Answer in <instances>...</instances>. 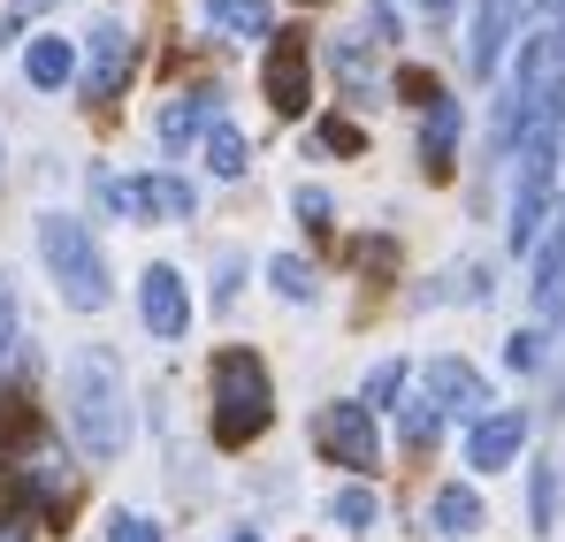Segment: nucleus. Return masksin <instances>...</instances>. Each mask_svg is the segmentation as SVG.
Instances as JSON below:
<instances>
[{"label":"nucleus","instance_id":"obj_12","mask_svg":"<svg viewBox=\"0 0 565 542\" xmlns=\"http://www.w3.org/2000/svg\"><path fill=\"white\" fill-rule=\"evenodd\" d=\"M199 15L222 39H276V8L268 0H199Z\"/></svg>","mask_w":565,"mask_h":542},{"label":"nucleus","instance_id":"obj_6","mask_svg":"<svg viewBox=\"0 0 565 542\" xmlns=\"http://www.w3.org/2000/svg\"><path fill=\"white\" fill-rule=\"evenodd\" d=\"M420 397L436 413H459V421H489V382L467 360H428L420 366Z\"/></svg>","mask_w":565,"mask_h":542},{"label":"nucleus","instance_id":"obj_23","mask_svg":"<svg viewBox=\"0 0 565 542\" xmlns=\"http://www.w3.org/2000/svg\"><path fill=\"white\" fill-rule=\"evenodd\" d=\"M0 542H31V504L15 489H0Z\"/></svg>","mask_w":565,"mask_h":542},{"label":"nucleus","instance_id":"obj_20","mask_svg":"<svg viewBox=\"0 0 565 542\" xmlns=\"http://www.w3.org/2000/svg\"><path fill=\"white\" fill-rule=\"evenodd\" d=\"M436 436H444V413H436L428 397H413V405H405V444H413V451H428Z\"/></svg>","mask_w":565,"mask_h":542},{"label":"nucleus","instance_id":"obj_24","mask_svg":"<svg viewBox=\"0 0 565 542\" xmlns=\"http://www.w3.org/2000/svg\"><path fill=\"white\" fill-rule=\"evenodd\" d=\"M337 77H344L352 92H367V85H375V70H367V54H360V39H344V46H337Z\"/></svg>","mask_w":565,"mask_h":542},{"label":"nucleus","instance_id":"obj_9","mask_svg":"<svg viewBox=\"0 0 565 542\" xmlns=\"http://www.w3.org/2000/svg\"><path fill=\"white\" fill-rule=\"evenodd\" d=\"M512 31H520V0H481V8H473V31H467V70L473 77H497Z\"/></svg>","mask_w":565,"mask_h":542},{"label":"nucleus","instance_id":"obj_10","mask_svg":"<svg viewBox=\"0 0 565 542\" xmlns=\"http://www.w3.org/2000/svg\"><path fill=\"white\" fill-rule=\"evenodd\" d=\"M520 444H527V413H489V421H473V436H467V466L504 474L520 458Z\"/></svg>","mask_w":565,"mask_h":542},{"label":"nucleus","instance_id":"obj_13","mask_svg":"<svg viewBox=\"0 0 565 542\" xmlns=\"http://www.w3.org/2000/svg\"><path fill=\"white\" fill-rule=\"evenodd\" d=\"M23 77H31L39 92H62L70 77H77V46H70L62 31H54V39H31V54H23Z\"/></svg>","mask_w":565,"mask_h":542},{"label":"nucleus","instance_id":"obj_18","mask_svg":"<svg viewBox=\"0 0 565 542\" xmlns=\"http://www.w3.org/2000/svg\"><path fill=\"white\" fill-rule=\"evenodd\" d=\"M329 520H337V528H352V535H367V528L382 520L375 489H337V497H329Z\"/></svg>","mask_w":565,"mask_h":542},{"label":"nucleus","instance_id":"obj_14","mask_svg":"<svg viewBox=\"0 0 565 542\" xmlns=\"http://www.w3.org/2000/svg\"><path fill=\"white\" fill-rule=\"evenodd\" d=\"M428 520H436V535L467 542V535H481V497L459 489V481H444V489H436V504H428Z\"/></svg>","mask_w":565,"mask_h":542},{"label":"nucleus","instance_id":"obj_27","mask_svg":"<svg viewBox=\"0 0 565 542\" xmlns=\"http://www.w3.org/2000/svg\"><path fill=\"white\" fill-rule=\"evenodd\" d=\"M290 206H298V222H329V191H321V183H298Z\"/></svg>","mask_w":565,"mask_h":542},{"label":"nucleus","instance_id":"obj_15","mask_svg":"<svg viewBox=\"0 0 565 542\" xmlns=\"http://www.w3.org/2000/svg\"><path fill=\"white\" fill-rule=\"evenodd\" d=\"M451 146H459V99H436V107H428V130H420V161H428V177L451 169Z\"/></svg>","mask_w":565,"mask_h":542},{"label":"nucleus","instance_id":"obj_30","mask_svg":"<svg viewBox=\"0 0 565 542\" xmlns=\"http://www.w3.org/2000/svg\"><path fill=\"white\" fill-rule=\"evenodd\" d=\"M8 337H15V283L0 275V352H8Z\"/></svg>","mask_w":565,"mask_h":542},{"label":"nucleus","instance_id":"obj_31","mask_svg":"<svg viewBox=\"0 0 565 542\" xmlns=\"http://www.w3.org/2000/svg\"><path fill=\"white\" fill-rule=\"evenodd\" d=\"M39 8H54V0H15V8H8V31H15L23 15H39ZM8 31H0V39H8Z\"/></svg>","mask_w":565,"mask_h":542},{"label":"nucleus","instance_id":"obj_19","mask_svg":"<svg viewBox=\"0 0 565 542\" xmlns=\"http://www.w3.org/2000/svg\"><path fill=\"white\" fill-rule=\"evenodd\" d=\"M268 283H276L282 298H298V306L313 298V268H306L298 253H276V261H268Z\"/></svg>","mask_w":565,"mask_h":542},{"label":"nucleus","instance_id":"obj_4","mask_svg":"<svg viewBox=\"0 0 565 542\" xmlns=\"http://www.w3.org/2000/svg\"><path fill=\"white\" fill-rule=\"evenodd\" d=\"M313 444L337 458V466H352V474H375V466H382L375 413H367L360 397H344V405H321V413H313Z\"/></svg>","mask_w":565,"mask_h":542},{"label":"nucleus","instance_id":"obj_7","mask_svg":"<svg viewBox=\"0 0 565 542\" xmlns=\"http://www.w3.org/2000/svg\"><path fill=\"white\" fill-rule=\"evenodd\" d=\"M122 77H130V23H93V39H85V92L93 99H115L122 92Z\"/></svg>","mask_w":565,"mask_h":542},{"label":"nucleus","instance_id":"obj_5","mask_svg":"<svg viewBox=\"0 0 565 542\" xmlns=\"http://www.w3.org/2000/svg\"><path fill=\"white\" fill-rule=\"evenodd\" d=\"M260 92H268L276 115H306V107H313V70H306V39H298V31H276L268 70H260Z\"/></svg>","mask_w":565,"mask_h":542},{"label":"nucleus","instance_id":"obj_16","mask_svg":"<svg viewBox=\"0 0 565 542\" xmlns=\"http://www.w3.org/2000/svg\"><path fill=\"white\" fill-rule=\"evenodd\" d=\"M245 161H253V146H245V130L222 115V123L206 130V169H214L222 183H237V177H245Z\"/></svg>","mask_w":565,"mask_h":542},{"label":"nucleus","instance_id":"obj_29","mask_svg":"<svg viewBox=\"0 0 565 542\" xmlns=\"http://www.w3.org/2000/svg\"><path fill=\"white\" fill-rule=\"evenodd\" d=\"M321 146H337V153H360V130H352V123H321Z\"/></svg>","mask_w":565,"mask_h":542},{"label":"nucleus","instance_id":"obj_32","mask_svg":"<svg viewBox=\"0 0 565 542\" xmlns=\"http://www.w3.org/2000/svg\"><path fill=\"white\" fill-rule=\"evenodd\" d=\"M413 8H428V15H436V8H451V0H413Z\"/></svg>","mask_w":565,"mask_h":542},{"label":"nucleus","instance_id":"obj_33","mask_svg":"<svg viewBox=\"0 0 565 542\" xmlns=\"http://www.w3.org/2000/svg\"><path fill=\"white\" fill-rule=\"evenodd\" d=\"M230 542H260V535H245V528H237V535H230Z\"/></svg>","mask_w":565,"mask_h":542},{"label":"nucleus","instance_id":"obj_25","mask_svg":"<svg viewBox=\"0 0 565 542\" xmlns=\"http://www.w3.org/2000/svg\"><path fill=\"white\" fill-rule=\"evenodd\" d=\"M504 360L520 366V374H535V366H543V329H520V337L504 344Z\"/></svg>","mask_w":565,"mask_h":542},{"label":"nucleus","instance_id":"obj_1","mask_svg":"<svg viewBox=\"0 0 565 542\" xmlns=\"http://www.w3.org/2000/svg\"><path fill=\"white\" fill-rule=\"evenodd\" d=\"M62 405H70V428L93 458H115L130 444V397H122V360L107 344H77L62 366Z\"/></svg>","mask_w":565,"mask_h":542},{"label":"nucleus","instance_id":"obj_2","mask_svg":"<svg viewBox=\"0 0 565 542\" xmlns=\"http://www.w3.org/2000/svg\"><path fill=\"white\" fill-rule=\"evenodd\" d=\"M39 261H46L54 290H62L77 313H99V306L115 298V283H107V261H99L93 230H85L77 214H46V222H39Z\"/></svg>","mask_w":565,"mask_h":542},{"label":"nucleus","instance_id":"obj_21","mask_svg":"<svg viewBox=\"0 0 565 542\" xmlns=\"http://www.w3.org/2000/svg\"><path fill=\"white\" fill-rule=\"evenodd\" d=\"M397 390H405V360H382L375 374H367V390H360V405L375 413V405H397Z\"/></svg>","mask_w":565,"mask_h":542},{"label":"nucleus","instance_id":"obj_22","mask_svg":"<svg viewBox=\"0 0 565 542\" xmlns=\"http://www.w3.org/2000/svg\"><path fill=\"white\" fill-rule=\"evenodd\" d=\"M527 489H535V535H551V528H558V474H551V466H535V481H527Z\"/></svg>","mask_w":565,"mask_h":542},{"label":"nucleus","instance_id":"obj_28","mask_svg":"<svg viewBox=\"0 0 565 542\" xmlns=\"http://www.w3.org/2000/svg\"><path fill=\"white\" fill-rule=\"evenodd\" d=\"M397 92H405V99H420V107H436V99H444V85H436V77H420V70H405Z\"/></svg>","mask_w":565,"mask_h":542},{"label":"nucleus","instance_id":"obj_17","mask_svg":"<svg viewBox=\"0 0 565 542\" xmlns=\"http://www.w3.org/2000/svg\"><path fill=\"white\" fill-rule=\"evenodd\" d=\"M199 191L184 177H146V222H191Z\"/></svg>","mask_w":565,"mask_h":542},{"label":"nucleus","instance_id":"obj_11","mask_svg":"<svg viewBox=\"0 0 565 542\" xmlns=\"http://www.w3.org/2000/svg\"><path fill=\"white\" fill-rule=\"evenodd\" d=\"M222 123V92H177L169 107H161V146H191V138H206Z\"/></svg>","mask_w":565,"mask_h":542},{"label":"nucleus","instance_id":"obj_26","mask_svg":"<svg viewBox=\"0 0 565 542\" xmlns=\"http://www.w3.org/2000/svg\"><path fill=\"white\" fill-rule=\"evenodd\" d=\"M107 542H161V528L138 520V512H115V520H107Z\"/></svg>","mask_w":565,"mask_h":542},{"label":"nucleus","instance_id":"obj_8","mask_svg":"<svg viewBox=\"0 0 565 542\" xmlns=\"http://www.w3.org/2000/svg\"><path fill=\"white\" fill-rule=\"evenodd\" d=\"M138 313H146V329H153V337H169V344H177V337L191 329L184 275H177V268H146V275H138Z\"/></svg>","mask_w":565,"mask_h":542},{"label":"nucleus","instance_id":"obj_3","mask_svg":"<svg viewBox=\"0 0 565 542\" xmlns=\"http://www.w3.org/2000/svg\"><path fill=\"white\" fill-rule=\"evenodd\" d=\"M276 421V390H268V366L253 352H222L214 360V444H253L260 428Z\"/></svg>","mask_w":565,"mask_h":542}]
</instances>
